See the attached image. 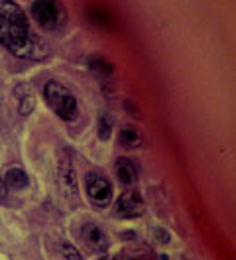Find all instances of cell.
<instances>
[{"label": "cell", "mask_w": 236, "mask_h": 260, "mask_svg": "<svg viewBox=\"0 0 236 260\" xmlns=\"http://www.w3.org/2000/svg\"><path fill=\"white\" fill-rule=\"evenodd\" d=\"M0 44L22 59L44 61L50 57V46L30 28L24 10L14 0H0Z\"/></svg>", "instance_id": "obj_1"}, {"label": "cell", "mask_w": 236, "mask_h": 260, "mask_svg": "<svg viewBox=\"0 0 236 260\" xmlns=\"http://www.w3.org/2000/svg\"><path fill=\"white\" fill-rule=\"evenodd\" d=\"M44 99L50 105V109L63 120H75L79 114V105L75 95L69 91L65 85L57 81L46 83L44 87Z\"/></svg>", "instance_id": "obj_2"}, {"label": "cell", "mask_w": 236, "mask_h": 260, "mask_svg": "<svg viewBox=\"0 0 236 260\" xmlns=\"http://www.w3.org/2000/svg\"><path fill=\"white\" fill-rule=\"evenodd\" d=\"M32 16L46 32H59L67 26V10L61 0H34Z\"/></svg>", "instance_id": "obj_3"}, {"label": "cell", "mask_w": 236, "mask_h": 260, "mask_svg": "<svg viewBox=\"0 0 236 260\" xmlns=\"http://www.w3.org/2000/svg\"><path fill=\"white\" fill-rule=\"evenodd\" d=\"M57 185H59V193L61 199L67 207H75L79 203V189H77V176H75V168L71 162V156L67 152L61 154L59 168H57Z\"/></svg>", "instance_id": "obj_4"}, {"label": "cell", "mask_w": 236, "mask_h": 260, "mask_svg": "<svg viewBox=\"0 0 236 260\" xmlns=\"http://www.w3.org/2000/svg\"><path fill=\"white\" fill-rule=\"evenodd\" d=\"M87 195L97 207H106L112 201V185L101 174L87 176Z\"/></svg>", "instance_id": "obj_5"}, {"label": "cell", "mask_w": 236, "mask_h": 260, "mask_svg": "<svg viewBox=\"0 0 236 260\" xmlns=\"http://www.w3.org/2000/svg\"><path fill=\"white\" fill-rule=\"evenodd\" d=\"M146 211V203L142 199V195L138 191H124L120 193L116 201V215L122 219H136V217H142Z\"/></svg>", "instance_id": "obj_6"}, {"label": "cell", "mask_w": 236, "mask_h": 260, "mask_svg": "<svg viewBox=\"0 0 236 260\" xmlns=\"http://www.w3.org/2000/svg\"><path fill=\"white\" fill-rule=\"evenodd\" d=\"M81 239L95 252H106L108 244H110L108 235L99 225H95V223H85L83 227H81Z\"/></svg>", "instance_id": "obj_7"}, {"label": "cell", "mask_w": 236, "mask_h": 260, "mask_svg": "<svg viewBox=\"0 0 236 260\" xmlns=\"http://www.w3.org/2000/svg\"><path fill=\"white\" fill-rule=\"evenodd\" d=\"M14 99H16L18 113L22 114V116L32 114V111H34V107H35V95L30 85H26V83L16 85V87H14Z\"/></svg>", "instance_id": "obj_8"}, {"label": "cell", "mask_w": 236, "mask_h": 260, "mask_svg": "<svg viewBox=\"0 0 236 260\" xmlns=\"http://www.w3.org/2000/svg\"><path fill=\"white\" fill-rule=\"evenodd\" d=\"M114 174H116L118 181L124 187H132L138 181V170L128 158H118L116 164H114Z\"/></svg>", "instance_id": "obj_9"}, {"label": "cell", "mask_w": 236, "mask_h": 260, "mask_svg": "<svg viewBox=\"0 0 236 260\" xmlns=\"http://www.w3.org/2000/svg\"><path fill=\"white\" fill-rule=\"evenodd\" d=\"M4 185L6 187H10V189H26L28 187V183H30V179H28V174L22 170V168H8L6 170V174H4Z\"/></svg>", "instance_id": "obj_10"}, {"label": "cell", "mask_w": 236, "mask_h": 260, "mask_svg": "<svg viewBox=\"0 0 236 260\" xmlns=\"http://www.w3.org/2000/svg\"><path fill=\"white\" fill-rule=\"evenodd\" d=\"M118 142H120L124 148L132 150V148L142 146L144 136H142V132H140L138 128H134V126H124V128L120 130V134H118Z\"/></svg>", "instance_id": "obj_11"}, {"label": "cell", "mask_w": 236, "mask_h": 260, "mask_svg": "<svg viewBox=\"0 0 236 260\" xmlns=\"http://www.w3.org/2000/svg\"><path fill=\"white\" fill-rule=\"evenodd\" d=\"M57 250H59V256L63 260H83L81 252H79L71 243H59Z\"/></svg>", "instance_id": "obj_12"}, {"label": "cell", "mask_w": 236, "mask_h": 260, "mask_svg": "<svg viewBox=\"0 0 236 260\" xmlns=\"http://www.w3.org/2000/svg\"><path fill=\"white\" fill-rule=\"evenodd\" d=\"M110 134H112V118L104 113L99 118V136H101L102 140H108Z\"/></svg>", "instance_id": "obj_13"}, {"label": "cell", "mask_w": 236, "mask_h": 260, "mask_svg": "<svg viewBox=\"0 0 236 260\" xmlns=\"http://www.w3.org/2000/svg\"><path fill=\"white\" fill-rule=\"evenodd\" d=\"M91 69H93V71H102V73H112V71H114V69H112V65L106 63V61L101 59V57L91 59Z\"/></svg>", "instance_id": "obj_14"}, {"label": "cell", "mask_w": 236, "mask_h": 260, "mask_svg": "<svg viewBox=\"0 0 236 260\" xmlns=\"http://www.w3.org/2000/svg\"><path fill=\"white\" fill-rule=\"evenodd\" d=\"M8 193V187L4 185V181H0V199H4V195Z\"/></svg>", "instance_id": "obj_15"}, {"label": "cell", "mask_w": 236, "mask_h": 260, "mask_svg": "<svg viewBox=\"0 0 236 260\" xmlns=\"http://www.w3.org/2000/svg\"><path fill=\"white\" fill-rule=\"evenodd\" d=\"M134 260H146V258H134Z\"/></svg>", "instance_id": "obj_16"}]
</instances>
